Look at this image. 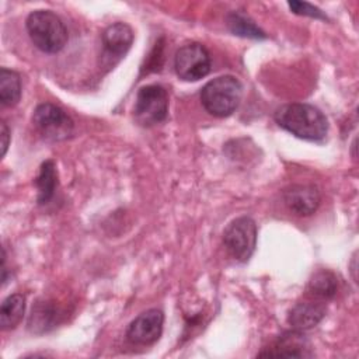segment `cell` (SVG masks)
<instances>
[{
    "label": "cell",
    "instance_id": "cell-19",
    "mask_svg": "<svg viewBox=\"0 0 359 359\" xmlns=\"http://www.w3.org/2000/svg\"><path fill=\"white\" fill-rule=\"evenodd\" d=\"M289 8L292 10V13L297 14V15H306V17H311V18H317V20H327V15L316 6L306 3V1H287Z\"/></svg>",
    "mask_w": 359,
    "mask_h": 359
},
{
    "label": "cell",
    "instance_id": "cell-11",
    "mask_svg": "<svg viewBox=\"0 0 359 359\" xmlns=\"http://www.w3.org/2000/svg\"><path fill=\"white\" fill-rule=\"evenodd\" d=\"M325 304L321 300H306L294 304L287 316V323L296 331L314 328L325 316Z\"/></svg>",
    "mask_w": 359,
    "mask_h": 359
},
{
    "label": "cell",
    "instance_id": "cell-12",
    "mask_svg": "<svg viewBox=\"0 0 359 359\" xmlns=\"http://www.w3.org/2000/svg\"><path fill=\"white\" fill-rule=\"evenodd\" d=\"M304 335L300 334V331L293 330L292 332H285L276 342L275 345L266 351L258 353V356H296V358H303V356H310L309 344Z\"/></svg>",
    "mask_w": 359,
    "mask_h": 359
},
{
    "label": "cell",
    "instance_id": "cell-6",
    "mask_svg": "<svg viewBox=\"0 0 359 359\" xmlns=\"http://www.w3.org/2000/svg\"><path fill=\"white\" fill-rule=\"evenodd\" d=\"M32 122L41 136L52 142L67 139L74 129L72 118L60 107L50 102H42L35 108Z\"/></svg>",
    "mask_w": 359,
    "mask_h": 359
},
{
    "label": "cell",
    "instance_id": "cell-18",
    "mask_svg": "<svg viewBox=\"0 0 359 359\" xmlns=\"http://www.w3.org/2000/svg\"><path fill=\"white\" fill-rule=\"evenodd\" d=\"M226 24L234 35H238L243 38H252V39L266 38V34L248 15L240 11H231L226 17Z\"/></svg>",
    "mask_w": 359,
    "mask_h": 359
},
{
    "label": "cell",
    "instance_id": "cell-10",
    "mask_svg": "<svg viewBox=\"0 0 359 359\" xmlns=\"http://www.w3.org/2000/svg\"><path fill=\"white\" fill-rule=\"evenodd\" d=\"M133 31L126 22H114L108 25L102 35V46H104V53L108 59H121L126 55L129 48L132 46L133 42Z\"/></svg>",
    "mask_w": 359,
    "mask_h": 359
},
{
    "label": "cell",
    "instance_id": "cell-14",
    "mask_svg": "<svg viewBox=\"0 0 359 359\" xmlns=\"http://www.w3.org/2000/svg\"><path fill=\"white\" fill-rule=\"evenodd\" d=\"M59 310L49 302H38L31 311L28 327L32 332H46L57 324Z\"/></svg>",
    "mask_w": 359,
    "mask_h": 359
},
{
    "label": "cell",
    "instance_id": "cell-20",
    "mask_svg": "<svg viewBox=\"0 0 359 359\" xmlns=\"http://www.w3.org/2000/svg\"><path fill=\"white\" fill-rule=\"evenodd\" d=\"M0 137H1V156H4L10 144V129L4 121L0 122Z\"/></svg>",
    "mask_w": 359,
    "mask_h": 359
},
{
    "label": "cell",
    "instance_id": "cell-1",
    "mask_svg": "<svg viewBox=\"0 0 359 359\" xmlns=\"http://www.w3.org/2000/svg\"><path fill=\"white\" fill-rule=\"evenodd\" d=\"M276 123L296 137L318 142L328 132L325 115L314 105L306 102H292L279 107L275 111Z\"/></svg>",
    "mask_w": 359,
    "mask_h": 359
},
{
    "label": "cell",
    "instance_id": "cell-3",
    "mask_svg": "<svg viewBox=\"0 0 359 359\" xmlns=\"http://www.w3.org/2000/svg\"><path fill=\"white\" fill-rule=\"evenodd\" d=\"M243 95V86L234 76H219L208 81L201 90V102L213 116L224 118L231 115Z\"/></svg>",
    "mask_w": 359,
    "mask_h": 359
},
{
    "label": "cell",
    "instance_id": "cell-13",
    "mask_svg": "<svg viewBox=\"0 0 359 359\" xmlns=\"http://www.w3.org/2000/svg\"><path fill=\"white\" fill-rule=\"evenodd\" d=\"M25 311V296L22 293H13L1 302L0 325L1 330H13L22 320Z\"/></svg>",
    "mask_w": 359,
    "mask_h": 359
},
{
    "label": "cell",
    "instance_id": "cell-16",
    "mask_svg": "<svg viewBox=\"0 0 359 359\" xmlns=\"http://www.w3.org/2000/svg\"><path fill=\"white\" fill-rule=\"evenodd\" d=\"M35 185L38 189V203H48L55 195V189L57 187V172L52 160H46L41 164Z\"/></svg>",
    "mask_w": 359,
    "mask_h": 359
},
{
    "label": "cell",
    "instance_id": "cell-15",
    "mask_svg": "<svg viewBox=\"0 0 359 359\" xmlns=\"http://www.w3.org/2000/svg\"><path fill=\"white\" fill-rule=\"evenodd\" d=\"M338 289V279L335 273L327 269L317 271L309 280L307 292L317 300H327L335 296Z\"/></svg>",
    "mask_w": 359,
    "mask_h": 359
},
{
    "label": "cell",
    "instance_id": "cell-2",
    "mask_svg": "<svg viewBox=\"0 0 359 359\" xmlns=\"http://www.w3.org/2000/svg\"><path fill=\"white\" fill-rule=\"evenodd\" d=\"M25 25L32 43L45 53H57L67 43V28L62 18L50 10L29 13Z\"/></svg>",
    "mask_w": 359,
    "mask_h": 359
},
{
    "label": "cell",
    "instance_id": "cell-4",
    "mask_svg": "<svg viewBox=\"0 0 359 359\" xmlns=\"http://www.w3.org/2000/svg\"><path fill=\"white\" fill-rule=\"evenodd\" d=\"M133 115L139 125L147 128L165 121L168 115L167 90L158 84L142 87L136 95Z\"/></svg>",
    "mask_w": 359,
    "mask_h": 359
},
{
    "label": "cell",
    "instance_id": "cell-9",
    "mask_svg": "<svg viewBox=\"0 0 359 359\" xmlns=\"http://www.w3.org/2000/svg\"><path fill=\"white\" fill-rule=\"evenodd\" d=\"M283 202L294 215L310 216L320 205V192L314 185H290L283 191Z\"/></svg>",
    "mask_w": 359,
    "mask_h": 359
},
{
    "label": "cell",
    "instance_id": "cell-7",
    "mask_svg": "<svg viewBox=\"0 0 359 359\" xmlns=\"http://www.w3.org/2000/svg\"><path fill=\"white\" fill-rule=\"evenodd\" d=\"M174 69L180 79L185 81H198L210 72V55L202 43H187L177 50L174 56Z\"/></svg>",
    "mask_w": 359,
    "mask_h": 359
},
{
    "label": "cell",
    "instance_id": "cell-5",
    "mask_svg": "<svg viewBox=\"0 0 359 359\" xmlns=\"http://www.w3.org/2000/svg\"><path fill=\"white\" fill-rule=\"evenodd\" d=\"M223 243L227 251L240 262L251 258L257 245V224L248 216L231 220L223 231Z\"/></svg>",
    "mask_w": 359,
    "mask_h": 359
},
{
    "label": "cell",
    "instance_id": "cell-17",
    "mask_svg": "<svg viewBox=\"0 0 359 359\" xmlns=\"http://www.w3.org/2000/svg\"><path fill=\"white\" fill-rule=\"evenodd\" d=\"M21 98L20 74L7 67L0 69V101L4 107H14Z\"/></svg>",
    "mask_w": 359,
    "mask_h": 359
},
{
    "label": "cell",
    "instance_id": "cell-8",
    "mask_svg": "<svg viewBox=\"0 0 359 359\" xmlns=\"http://www.w3.org/2000/svg\"><path fill=\"white\" fill-rule=\"evenodd\" d=\"M164 314L158 309H149L140 313L126 330V338L136 345H151L163 332Z\"/></svg>",
    "mask_w": 359,
    "mask_h": 359
}]
</instances>
